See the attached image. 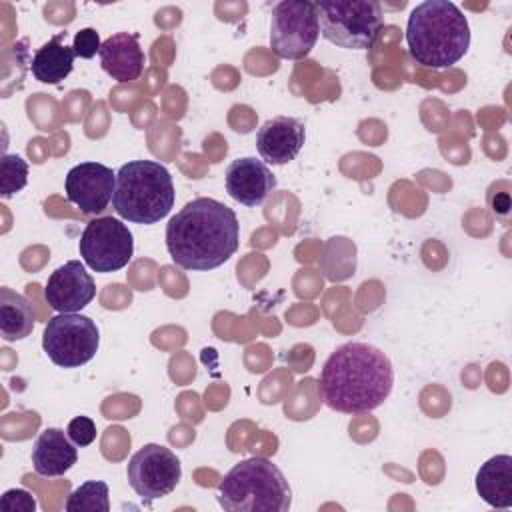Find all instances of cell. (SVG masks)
Returning <instances> with one entry per match:
<instances>
[{
    "label": "cell",
    "mask_w": 512,
    "mask_h": 512,
    "mask_svg": "<svg viewBox=\"0 0 512 512\" xmlns=\"http://www.w3.org/2000/svg\"><path fill=\"white\" fill-rule=\"evenodd\" d=\"M64 38L66 32H58L34 52L30 60V70L38 82L60 84L72 72L76 54L72 46L64 44Z\"/></svg>",
    "instance_id": "18"
},
{
    "label": "cell",
    "mask_w": 512,
    "mask_h": 512,
    "mask_svg": "<svg viewBox=\"0 0 512 512\" xmlns=\"http://www.w3.org/2000/svg\"><path fill=\"white\" fill-rule=\"evenodd\" d=\"M100 344L96 322L80 312L56 314L44 326L42 348L60 368H78L90 362Z\"/></svg>",
    "instance_id": "7"
},
{
    "label": "cell",
    "mask_w": 512,
    "mask_h": 512,
    "mask_svg": "<svg viewBox=\"0 0 512 512\" xmlns=\"http://www.w3.org/2000/svg\"><path fill=\"white\" fill-rule=\"evenodd\" d=\"M44 296L60 314L80 312L96 296V284L80 260H68L48 276Z\"/></svg>",
    "instance_id": "12"
},
{
    "label": "cell",
    "mask_w": 512,
    "mask_h": 512,
    "mask_svg": "<svg viewBox=\"0 0 512 512\" xmlns=\"http://www.w3.org/2000/svg\"><path fill=\"white\" fill-rule=\"evenodd\" d=\"M478 496L494 508L512 506V456L498 454L486 460L476 472Z\"/></svg>",
    "instance_id": "17"
},
{
    "label": "cell",
    "mask_w": 512,
    "mask_h": 512,
    "mask_svg": "<svg viewBox=\"0 0 512 512\" xmlns=\"http://www.w3.org/2000/svg\"><path fill=\"white\" fill-rule=\"evenodd\" d=\"M0 508L4 512H34L36 510V500L30 492L20 490V488H12V490H6L2 494Z\"/></svg>",
    "instance_id": "23"
},
{
    "label": "cell",
    "mask_w": 512,
    "mask_h": 512,
    "mask_svg": "<svg viewBox=\"0 0 512 512\" xmlns=\"http://www.w3.org/2000/svg\"><path fill=\"white\" fill-rule=\"evenodd\" d=\"M406 44L416 64L434 70L450 68L470 48L468 18L450 0L420 2L408 16Z\"/></svg>",
    "instance_id": "3"
},
{
    "label": "cell",
    "mask_w": 512,
    "mask_h": 512,
    "mask_svg": "<svg viewBox=\"0 0 512 512\" xmlns=\"http://www.w3.org/2000/svg\"><path fill=\"white\" fill-rule=\"evenodd\" d=\"M314 4L320 34L346 50L370 48L384 24L382 6L376 0H322Z\"/></svg>",
    "instance_id": "6"
},
{
    "label": "cell",
    "mask_w": 512,
    "mask_h": 512,
    "mask_svg": "<svg viewBox=\"0 0 512 512\" xmlns=\"http://www.w3.org/2000/svg\"><path fill=\"white\" fill-rule=\"evenodd\" d=\"M78 252L88 268L100 274L124 268L134 254V236L130 228L112 216L94 218L86 224Z\"/></svg>",
    "instance_id": "9"
},
{
    "label": "cell",
    "mask_w": 512,
    "mask_h": 512,
    "mask_svg": "<svg viewBox=\"0 0 512 512\" xmlns=\"http://www.w3.org/2000/svg\"><path fill=\"white\" fill-rule=\"evenodd\" d=\"M236 212L214 198H194L166 224V248L174 264L186 270H212L238 250Z\"/></svg>",
    "instance_id": "2"
},
{
    "label": "cell",
    "mask_w": 512,
    "mask_h": 512,
    "mask_svg": "<svg viewBox=\"0 0 512 512\" xmlns=\"http://www.w3.org/2000/svg\"><path fill=\"white\" fill-rule=\"evenodd\" d=\"M100 36L94 28H82L74 34V42H72V48H74V54L88 60L92 56H96L100 52Z\"/></svg>",
    "instance_id": "24"
},
{
    "label": "cell",
    "mask_w": 512,
    "mask_h": 512,
    "mask_svg": "<svg viewBox=\"0 0 512 512\" xmlns=\"http://www.w3.org/2000/svg\"><path fill=\"white\" fill-rule=\"evenodd\" d=\"M78 462V448L60 428H46L34 442L32 466L38 476H64Z\"/></svg>",
    "instance_id": "16"
},
{
    "label": "cell",
    "mask_w": 512,
    "mask_h": 512,
    "mask_svg": "<svg viewBox=\"0 0 512 512\" xmlns=\"http://www.w3.org/2000/svg\"><path fill=\"white\" fill-rule=\"evenodd\" d=\"M28 182V164L18 154H4L0 160V196L4 200L20 192Z\"/></svg>",
    "instance_id": "21"
},
{
    "label": "cell",
    "mask_w": 512,
    "mask_h": 512,
    "mask_svg": "<svg viewBox=\"0 0 512 512\" xmlns=\"http://www.w3.org/2000/svg\"><path fill=\"white\" fill-rule=\"evenodd\" d=\"M64 508L68 512H80V510H110V498H108V484L102 480H88L80 484L76 490L70 492L66 498Z\"/></svg>",
    "instance_id": "20"
},
{
    "label": "cell",
    "mask_w": 512,
    "mask_h": 512,
    "mask_svg": "<svg viewBox=\"0 0 512 512\" xmlns=\"http://www.w3.org/2000/svg\"><path fill=\"white\" fill-rule=\"evenodd\" d=\"M32 304L8 286L0 288V334L6 342L24 340L34 328Z\"/></svg>",
    "instance_id": "19"
},
{
    "label": "cell",
    "mask_w": 512,
    "mask_h": 512,
    "mask_svg": "<svg viewBox=\"0 0 512 512\" xmlns=\"http://www.w3.org/2000/svg\"><path fill=\"white\" fill-rule=\"evenodd\" d=\"M218 502L228 512H288L292 490L272 460L252 456L228 470L218 484Z\"/></svg>",
    "instance_id": "5"
},
{
    "label": "cell",
    "mask_w": 512,
    "mask_h": 512,
    "mask_svg": "<svg viewBox=\"0 0 512 512\" xmlns=\"http://www.w3.org/2000/svg\"><path fill=\"white\" fill-rule=\"evenodd\" d=\"M306 142V128L294 116H274L256 132V150L268 164L292 162Z\"/></svg>",
    "instance_id": "14"
},
{
    "label": "cell",
    "mask_w": 512,
    "mask_h": 512,
    "mask_svg": "<svg viewBox=\"0 0 512 512\" xmlns=\"http://www.w3.org/2000/svg\"><path fill=\"white\" fill-rule=\"evenodd\" d=\"M66 434L70 436V440L84 448L88 444H92L96 440V424L92 418L88 416H76L68 422V428H66Z\"/></svg>",
    "instance_id": "22"
},
{
    "label": "cell",
    "mask_w": 512,
    "mask_h": 512,
    "mask_svg": "<svg viewBox=\"0 0 512 512\" xmlns=\"http://www.w3.org/2000/svg\"><path fill=\"white\" fill-rule=\"evenodd\" d=\"M176 190L168 168L154 160H130L116 172L112 206L134 224H156L174 206Z\"/></svg>",
    "instance_id": "4"
},
{
    "label": "cell",
    "mask_w": 512,
    "mask_h": 512,
    "mask_svg": "<svg viewBox=\"0 0 512 512\" xmlns=\"http://www.w3.org/2000/svg\"><path fill=\"white\" fill-rule=\"evenodd\" d=\"M116 174L100 162H80L72 166L64 180L68 202L84 214H100L114 196Z\"/></svg>",
    "instance_id": "11"
},
{
    "label": "cell",
    "mask_w": 512,
    "mask_h": 512,
    "mask_svg": "<svg viewBox=\"0 0 512 512\" xmlns=\"http://www.w3.org/2000/svg\"><path fill=\"white\" fill-rule=\"evenodd\" d=\"M320 398L336 412L364 414L384 404L394 386L390 358L366 342L338 346L322 366Z\"/></svg>",
    "instance_id": "1"
},
{
    "label": "cell",
    "mask_w": 512,
    "mask_h": 512,
    "mask_svg": "<svg viewBox=\"0 0 512 512\" xmlns=\"http://www.w3.org/2000/svg\"><path fill=\"white\" fill-rule=\"evenodd\" d=\"M320 24L316 4L306 0H284L272 8L270 46L286 60H302L316 46Z\"/></svg>",
    "instance_id": "8"
},
{
    "label": "cell",
    "mask_w": 512,
    "mask_h": 512,
    "mask_svg": "<svg viewBox=\"0 0 512 512\" xmlns=\"http://www.w3.org/2000/svg\"><path fill=\"white\" fill-rule=\"evenodd\" d=\"M224 184L230 198L248 208H254L260 206L272 194L278 182L272 170L262 160L244 156L228 164Z\"/></svg>",
    "instance_id": "13"
},
{
    "label": "cell",
    "mask_w": 512,
    "mask_h": 512,
    "mask_svg": "<svg viewBox=\"0 0 512 512\" xmlns=\"http://www.w3.org/2000/svg\"><path fill=\"white\" fill-rule=\"evenodd\" d=\"M508 208H510V198H508V194H506V192L498 194V196L494 198V202H492V210H494V214L504 216V214L508 212Z\"/></svg>",
    "instance_id": "25"
},
{
    "label": "cell",
    "mask_w": 512,
    "mask_h": 512,
    "mask_svg": "<svg viewBox=\"0 0 512 512\" xmlns=\"http://www.w3.org/2000/svg\"><path fill=\"white\" fill-rule=\"evenodd\" d=\"M126 476L128 484L142 500H156L178 486L182 466L170 448L162 444H144L130 456Z\"/></svg>",
    "instance_id": "10"
},
{
    "label": "cell",
    "mask_w": 512,
    "mask_h": 512,
    "mask_svg": "<svg viewBox=\"0 0 512 512\" xmlns=\"http://www.w3.org/2000/svg\"><path fill=\"white\" fill-rule=\"evenodd\" d=\"M102 70L116 82H132L140 78L146 56L138 44V36L130 32H116L100 46Z\"/></svg>",
    "instance_id": "15"
}]
</instances>
